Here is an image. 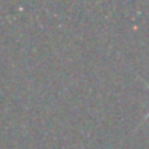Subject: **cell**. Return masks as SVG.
I'll list each match as a JSON object with an SVG mask.
<instances>
[{"label":"cell","mask_w":149,"mask_h":149,"mask_svg":"<svg viewBox=\"0 0 149 149\" xmlns=\"http://www.w3.org/2000/svg\"><path fill=\"white\" fill-rule=\"evenodd\" d=\"M146 87H148V88H149V85H148V84H146ZM146 119H149V114H148V116H146Z\"/></svg>","instance_id":"obj_1"}]
</instances>
